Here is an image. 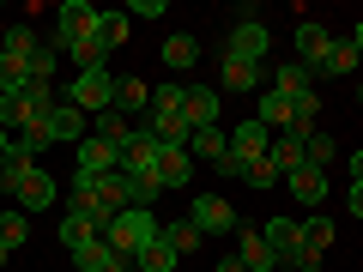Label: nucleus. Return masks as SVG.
I'll return each instance as SVG.
<instances>
[{
	"instance_id": "f257e3e1",
	"label": "nucleus",
	"mask_w": 363,
	"mask_h": 272,
	"mask_svg": "<svg viewBox=\"0 0 363 272\" xmlns=\"http://www.w3.org/2000/svg\"><path fill=\"white\" fill-rule=\"evenodd\" d=\"M73 212H85V218H97L109 230V218L116 212H128V176H79L73 169Z\"/></svg>"
},
{
	"instance_id": "f03ea898",
	"label": "nucleus",
	"mask_w": 363,
	"mask_h": 272,
	"mask_svg": "<svg viewBox=\"0 0 363 272\" xmlns=\"http://www.w3.org/2000/svg\"><path fill=\"white\" fill-rule=\"evenodd\" d=\"M104 242L116 248L121 260H140L145 248L157 242V224H152V212H140V206H128V212H116V218H109V230H104Z\"/></svg>"
},
{
	"instance_id": "7ed1b4c3",
	"label": "nucleus",
	"mask_w": 363,
	"mask_h": 272,
	"mask_svg": "<svg viewBox=\"0 0 363 272\" xmlns=\"http://www.w3.org/2000/svg\"><path fill=\"white\" fill-rule=\"evenodd\" d=\"M97 42V6H85V0H67L61 13H55V37H49V49L55 55H79V49H91Z\"/></svg>"
},
{
	"instance_id": "20e7f679",
	"label": "nucleus",
	"mask_w": 363,
	"mask_h": 272,
	"mask_svg": "<svg viewBox=\"0 0 363 272\" xmlns=\"http://www.w3.org/2000/svg\"><path fill=\"white\" fill-rule=\"evenodd\" d=\"M67 103L85 109V115H104V109H116V73H109V67H85V73H73V85H67Z\"/></svg>"
},
{
	"instance_id": "39448f33",
	"label": "nucleus",
	"mask_w": 363,
	"mask_h": 272,
	"mask_svg": "<svg viewBox=\"0 0 363 272\" xmlns=\"http://www.w3.org/2000/svg\"><path fill=\"white\" fill-rule=\"evenodd\" d=\"M267 49H272V37H267V25L260 18H236L230 25V42H224V55H236V61H267Z\"/></svg>"
},
{
	"instance_id": "423d86ee",
	"label": "nucleus",
	"mask_w": 363,
	"mask_h": 272,
	"mask_svg": "<svg viewBox=\"0 0 363 272\" xmlns=\"http://www.w3.org/2000/svg\"><path fill=\"white\" fill-rule=\"evenodd\" d=\"M291 42H297V61L309 67V73H321V67H327V49H333V30H327L321 18H303Z\"/></svg>"
},
{
	"instance_id": "0eeeda50",
	"label": "nucleus",
	"mask_w": 363,
	"mask_h": 272,
	"mask_svg": "<svg viewBox=\"0 0 363 272\" xmlns=\"http://www.w3.org/2000/svg\"><path fill=\"white\" fill-rule=\"evenodd\" d=\"M73 157H79V176H116L121 169V152L109 140H97V133H85V140L73 145Z\"/></svg>"
},
{
	"instance_id": "6e6552de",
	"label": "nucleus",
	"mask_w": 363,
	"mask_h": 272,
	"mask_svg": "<svg viewBox=\"0 0 363 272\" xmlns=\"http://www.w3.org/2000/svg\"><path fill=\"white\" fill-rule=\"evenodd\" d=\"M267 152H272V133L260 128L255 115L230 128V157H236V164H255V157H267Z\"/></svg>"
},
{
	"instance_id": "1a4fd4ad",
	"label": "nucleus",
	"mask_w": 363,
	"mask_h": 272,
	"mask_svg": "<svg viewBox=\"0 0 363 272\" xmlns=\"http://www.w3.org/2000/svg\"><path fill=\"white\" fill-rule=\"evenodd\" d=\"M157 188H188L194 181V157H188V145H157Z\"/></svg>"
},
{
	"instance_id": "9d476101",
	"label": "nucleus",
	"mask_w": 363,
	"mask_h": 272,
	"mask_svg": "<svg viewBox=\"0 0 363 272\" xmlns=\"http://www.w3.org/2000/svg\"><path fill=\"white\" fill-rule=\"evenodd\" d=\"M85 133H91V115H85V109H73V103L61 97V103L49 109V140H55V145H79Z\"/></svg>"
},
{
	"instance_id": "9b49d317",
	"label": "nucleus",
	"mask_w": 363,
	"mask_h": 272,
	"mask_svg": "<svg viewBox=\"0 0 363 272\" xmlns=\"http://www.w3.org/2000/svg\"><path fill=\"white\" fill-rule=\"evenodd\" d=\"M13 200H18L25 212H49L55 200H61V188H55V176H49L43 164H37V169L25 176V181H18V194H13Z\"/></svg>"
},
{
	"instance_id": "f8f14e48",
	"label": "nucleus",
	"mask_w": 363,
	"mask_h": 272,
	"mask_svg": "<svg viewBox=\"0 0 363 272\" xmlns=\"http://www.w3.org/2000/svg\"><path fill=\"white\" fill-rule=\"evenodd\" d=\"M260 236H267V248L279 254V266H285V260L303 248V218H285V212H279V218H267V224H260Z\"/></svg>"
},
{
	"instance_id": "ddd939ff",
	"label": "nucleus",
	"mask_w": 363,
	"mask_h": 272,
	"mask_svg": "<svg viewBox=\"0 0 363 272\" xmlns=\"http://www.w3.org/2000/svg\"><path fill=\"white\" fill-rule=\"evenodd\" d=\"M285 188H291V200L297 206H327V169H315V164H303V169H291L285 176Z\"/></svg>"
},
{
	"instance_id": "4468645a",
	"label": "nucleus",
	"mask_w": 363,
	"mask_h": 272,
	"mask_svg": "<svg viewBox=\"0 0 363 272\" xmlns=\"http://www.w3.org/2000/svg\"><path fill=\"white\" fill-rule=\"evenodd\" d=\"M194 224H200V236H230V230H236V212H230V200L200 194V200H194Z\"/></svg>"
},
{
	"instance_id": "2eb2a0df",
	"label": "nucleus",
	"mask_w": 363,
	"mask_h": 272,
	"mask_svg": "<svg viewBox=\"0 0 363 272\" xmlns=\"http://www.w3.org/2000/svg\"><path fill=\"white\" fill-rule=\"evenodd\" d=\"M55 236H61V248H91V242H104V224L85 218V212H61V224H55Z\"/></svg>"
},
{
	"instance_id": "dca6fc26",
	"label": "nucleus",
	"mask_w": 363,
	"mask_h": 272,
	"mask_svg": "<svg viewBox=\"0 0 363 272\" xmlns=\"http://www.w3.org/2000/svg\"><path fill=\"white\" fill-rule=\"evenodd\" d=\"M157 169V140L145 128H133V140L121 145V176H152Z\"/></svg>"
},
{
	"instance_id": "f3484780",
	"label": "nucleus",
	"mask_w": 363,
	"mask_h": 272,
	"mask_svg": "<svg viewBox=\"0 0 363 272\" xmlns=\"http://www.w3.org/2000/svg\"><path fill=\"white\" fill-rule=\"evenodd\" d=\"M236 260H242V272H279V254L267 248L260 230H236Z\"/></svg>"
},
{
	"instance_id": "a211bd4d",
	"label": "nucleus",
	"mask_w": 363,
	"mask_h": 272,
	"mask_svg": "<svg viewBox=\"0 0 363 272\" xmlns=\"http://www.w3.org/2000/svg\"><path fill=\"white\" fill-rule=\"evenodd\" d=\"M218 115H224L218 85H188V128H218Z\"/></svg>"
},
{
	"instance_id": "6ab92c4d",
	"label": "nucleus",
	"mask_w": 363,
	"mask_h": 272,
	"mask_svg": "<svg viewBox=\"0 0 363 272\" xmlns=\"http://www.w3.org/2000/svg\"><path fill=\"white\" fill-rule=\"evenodd\" d=\"M116 109H121V115H128V121H140L145 115V109H152V85H140V79H116Z\"/></svg>"
},
{
	"instance_id": "aec40b11",
	"label": "nucleus",
	"mask_w": 363,
	"mask_h": 272,
	"mask_svg": "<svg viewBox=\"0 0 363 272\" xmlns=\"http://www.w3.org/2000/svg\"><path fill=\"white\" fill-rule=\"evenodd\" d=\"M73 260H79V272H133V260H121L109 242H91V248H79Z\"/></svg>"
},
{
	"instance_id": "412c9836",
	"label": "nucleus",
	"mask_w": 363,
	"mask_h": 272,
	"mask_svg": "<svg viewBox=\"0 0 363 272\" xmlns=\"http://www.w3.org/2000/svg\"><path fill=\"white\" fill-rule=\"evenodd\" d=\"M224 152H230V133H224V128H194V133H188V157H206V164H218Z\"/></svg>"
},
{
	"instance_id": "4be33fe9",
	"label": "nucleus",
	"mask_w": 363,
	"mask_h": 272,
	"mask_svg": "<svg viewBox=\"0 0 363 272\" xmlns=\"http://www.w3.org/2000/svg\"><path fill=\"white\" fill-rule=\"evenodd\" d=\"M91 133H97V140H109V145L121 152V145L133 140V121L121 115V109H104V115H91Z\"/></svg>"
},
{
	"instance_id": "5701e85b",
	"label": "nucleus",
	"mask_w": 363,
	"mask_h": 272,
	"mask_svg": "<svg viewBox=\"0 0 363 272\" xmlns=\"http://www.w3.org/2000/svg\"><path fill=\"white\" fill-rule=\"evenodd\" d=\"M218 85H224V91H255V85H260V67H255V61H236V55H224Z\"/></svg>"
},
{
	"instance_id": "b1692460",
	"label": "nucleus",
	"mask_w": 363,
	"mask_h": 272,
	"mask_svg": "<svg viewBox=\"0 0 363 272\" xmlns=\"http://www.w3.org/2000/svg\"><path fill=\"white\" fill-rule=\"evenodd\" d=\"M25 85H30V61L0 49V97H13V91H25Z\"/></svg>"
},
{
	"instance_id": "393cba45",
	"label": "nucleus",
	"mask_w": 363,
	"mask_h": 272,
	"mask_svg": "<svg viewBox=\"0 0 363 272\" xmlns=\"http://www.w3.org/2000/svg\"><path fill=\"white\" fill-rule=\"evenodd\" d=\"M267 164L279 169V176H291V169H303V140H297V133H279V145L267 152Z\"/></svg>"
},
{
	"instance_id": "a878e982",
	"label": "nucleus",
	"mask_w": 363,
	"mask_h": 272,
	"mask_svg": "<svg viewBox=\"0 0 363 272\" xmlns=\"http://www.w3.org/2000/svg\"><path fill=\"white\" fill-rule=\"evenodd\" d=\"M133 266H140V272H176V266H182V254H176V248L164 242V230H157V242L145 248V254L133 260Z\"/></svg>"
},
{
	"instance_id": "bb28decb",
	"label": "nucleus",
	"mask_w": 363,
	"mask_h": 272,
	"mask_svg": "<svg viewBox=\"0 0 363 272\" xmlns=\"http://www.w3.org/2000/svg\"><path fill=\"white\" fill-rule=\"evenodd\" d=\"M357 67H363V55L351 49V37H333V49H327V67H321V73L345 79V73H357Z\"/></svg>"
},
{
	"instance_id": "cd10ccee",
	"label": "nucleus",
	"mask_w": 363,
	"mask_h": 272,
	"mask_svg": "<svg viewBox=\"0 0 363 272\" xmlns=\"http://www.w3.org/2000/svg\"><path fill=\"white\" fill-rule=\"evenodd\" d=\"M0 49H6V55H25V61H37L43 42H37V30H30V25H6V30H0Z\"/></svg>"
},
{
	"instance_id": "c85d7f7f",
	"label": "nucleus",
	"mask_w": 363,
	"mask_h": 272,
	"mask_svg": "<svg viewBox=\"0 0 363 272\" xmlns=\"http://www.w3.org/2000/svg\"><path fill=\"white\" fill-rule=\"evenodd\" d=\"M49 145H55V140H49V115H43L37 128H25V133H13V152H25L30 164H37V157L49 152Z\"/></svg>"
},
{
	"instance_id": "c756f323",
	"label": "nucleus",
	"mask_w": 363,
	"mask_h": 272,
	"mask_svg": "<svg viewBox=\"0 0 363 272\" xmlns=\"http://www.w3.org/2000/svg\"><path fill=\"white\" fill-rule=\"evenodd\" d=\"M30 169H37V164H30L25 152H6V157H0V194H18V181H25Z\"/></svg>"
},
{
	"instance_id": "7c9ffc66",
	"label": "nucleus",
	"mask_w": 363,
	"mask_h": 272,
	"mask_svg": "<svg viewBox=\"0 0 363 272\" xmlns=\"http://www.w3.org/2000/svg\"><path fill=\"white\" fill-rule=\"evenodd\" d=\"M25 236H30V218H25V212H0V248H6V254H18Z\"/></svg>"
},
{
	"instance_id": "2f4dec72",
	"label": "nucleus",
	"mask_w": 363,
	"mask_h": 272,
	"mask_svg": "<svg viewBox=\"0 0 363 272\" xmlns=\"http://www.w3.org/2000/svg\"><path fill=\"white\" fill-rule=\"evenodd\" d=\"M272 91H279V97H303V91H315V85H309V67H303V61H285Z\"/></svg>"
},
{
	"instance_id": "473e14b6",
	"label": "nucleus",
	"mask_w": 363,
	"mask_h": 272,
	"mask_svg": "<svg viewBox=\"0 0 363 272\" xmlns=\"http://www.w3.org/2000/svg\"><path fill=\"white\" fill-rule=\"evenodd\" d=\"M97 42H104V55L121 49L128 42V13H97Z\"/></svg>"
},
{
	"instance_id": "72a5a7b5",
	"label": "nucleus",
	"mask_w": 363,
	"mask_h": 272,
	"mask_svg": "<svg viewBox=\"0 0 363 272\" xmlns=\"http://www.w3.org/2000/svg\"><path fill=\"white\" fill-rule=\"evenodd\" d=\"M164 242L176 248V254H194V248H200V224H194V218H176V224L164 230Z\"/></svg>"
},
{
	"instance_id": "f704fd0d",
	"label": "nucleus",
	"mask_w": 363,
	"mask_h": 272,
	"mask_svg": "<svg viewBox=\"0 0 363 272\" xmlns=\"http://www.w3.org/2000/svg\"><path fill=\"white\" fill-rule=\"evenodd\" d=\"M303 248H315V254L327 260V248H333V218H303Z\"/></svg>"
},
{
	"instance_id": "c9c22d12",
	"label": "nucleus",
	"mask_w": 363,
	"mask_h": 272,
	"mask_svg": "<svg viewBox=\"0 0 363 272\" xmlns=\"http://www.w3.org/2000/svg\"><path fill=\"white\" fill-rule=\"evenodd\" d=\"M303 164H315V169H327V164H333V133H321V128H315L309 140H303Z\"/></svg>"
},
{
	"instance_id": "e433bc0d",
	"label": "nucleus",
	"mask_w": 363,
	"mask_h": 272,
	"mask_svg": "<svg viewBox=\"0 0 363 272\" xmlns=\"http://www.w3.org/2000/svg\"><path fill=\"white\" fill-rule=\"evenodd\" d=\"M242 181H248V188H260V194H267V188H279V181H285V176H279V169H272L267 157H255V164H242Z\"/></svg>"
},
{
	"instance_id": "4c0bfd02",
	"label": "nucleus",
	"mask_w": 363,
	"mask_h": 272,
	"mask_svg": "<svg viewBox=\"0 0 363 272\" xmlns=\"http://www.w3.org/2000/svg\"><path fill=\"white\" fill-rule=\"evenodd\" d=\"M164 61H169V67H194V61H200V42H194V37H169V42H164Z\"/></svg>"
},
{
	"instance_id": "58836bf2",
	"label": "nucleus",
	"mask_w": 363,
	"mask_h": 272,
	"mask_svg": "<svg viewBox=\"0 0 363 272\" xmlns=\"http://www.w3.org/2000/svg\"><path fill=\"white\" fill-rule=\"evenodd\" d=\"M157 194H164V188H157V176H128V206H140V212H145Z\"/></svg>"
},
{
	"instance_id": "ea45409f",
	"label": "nucleus",
	"mask_w": 363,
	"mask_h": 272,
	"mask_svg": "<svg viewBox=\"0 0 363 272\" xmlns=\"http://www.w3.org/2000/svg\"><path fill=\"white\" fill-rule=\"evenodd\" d=\"M291 103H297V121H309V128H315V115H321V97H315V91H303V97H291Z\"/></svg>"
},
{
	"instance_id": "a19ab883",
	"label": "nucleus",
	"mask_w": 363,
	"mask_h": 272,
	"mask_svg": "<svg viewBox=\"0 0 363 272\" xmlns=\"http://www.w3.org/2000/svg\"><path fill=\"white\" fill-rule=\"evenodd\" d=\"M128 18H164V0H133Z\"/></svg>"
},
{
	"instance_id": "79ce46f5",
	"label": "nucleus",
	"mask_w": 363,
	"mask_h": 272,
	"mask_svg": "<svg viewBox=\"0 0 363 272\" xmlns=\"http://www.w3.org/2000/svg\"><path fill=\"white\" fill-rule=\"evenodd\" d=\"M351 212L363 218V181H351Z\"/></svg>"
},
{
	"instance_id": "37998d69",
	"label": "nucleus",
	"mask_w": 363,
	"mask_h": 272,
	"mask_svg": "<svg viewBox=\"0 0 363 272\" xmlns=\"http://www.w3.org/2000/svg\"><path fill=\"white\" fill-rule=\"evenodd\" d=\"M351 181H363V152H351Z\"/></svg>"
},
{
	"instance_id": "c03bdc74",
	"label": "nucleus",
	"mask_w": 363,
	"mask_h": 272,
	"mask_svg": "<svg viewBox=\"0 0 363 272\" xmlns=\"http://www.w3.org/2000/svg\"><path fill=\"white\" fill-rule=\"evenodd\" d=\"M351 49H357V55H363V18H357V30H351Z\"/></svg>"
},
{
	"instance_id": "a18cd8bd",
	"label": "nucleus",
	"mask_w": 363,
	"mask_h": 272,
	"mask_svg": "<svg viewBox=\"0 0 363 272\" xmlns=\"http://www.w3.org/2000/svg\"><path fill=\"white\" fill-rule=\"evenodd\" d=\"M6 260H13V254H6V248H0V266H6Z\"/></svg>"
},
{
	"instance_id": "49530a36",
	"label": "nucleus",
	"mask_w": 363,
	"mask_h": 272,
	"mask_svg": "<svg viewBox=\"0 0 363 272\" xmlns=\"http://www.w3.org/2000/svg\"><path fill=\"white\" fill-rule=\"evenodd\" d=\"M133 272H140V266H133Z\"/></svg>"
}]
</instances>
